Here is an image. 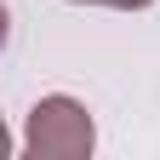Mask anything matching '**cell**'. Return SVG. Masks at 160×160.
<instances>
[{
  "instance_id": "cell-1",
  "label": "cell",
  "mask_w": 160,
  "mask_h": 160,
  "mask_svg": "<svg viewBox=\"0 0 160 160\" xmlns=\"http://www.w3.org/2000/svg\"><path fill=\"white\" fill-rule=\"evenodd\" d=\"M92 143H97V126H92L86 103H74V97L52 92V97H40V103L29 109L23 149H29L34 160H86Z\"/></svg>"
},
{
  "instance_id": "cell-4",
  "label": "cell",
  "mask_w": 160,
  "mask_h": 160,
  "mask_svg": "<svg viewBox=\"0 0 160 160\" xmlns=\"http://www.w3.org/2000/svg\"><path fill=\"white\" fill-rule=\"evenodd\" d=\"M6 34H12V17H6V6H0V46H6Z\"/></svg>"
},
{
  "instance_id": "cell-2",
  "label": "cell",
  "mask_w": 160,
  "mask_h": 160,
  "mask_svg": "<svg viewBox=\"0 0 160 160\" xmlns=\"http://www.w3.org/2000/svg\"><path fill=\"white\" fill-rule=\"evenodd\" d=\"M80 6H120V12H137V6H154V0H80Z\"/></svg>"
},
{
  "instance_id": "cell-3",
  "label": "cell",
  "mask_w": 160,
  "mask_h": 160,
  "mask_svg": "<svg viewBox=\"0 0 160 160\" xmlns=\"http://www.w3.org/2000/svg\"><path fill=\"white\" fill-rule=\"evenodd\" d=\"M12 154V132H6V120H0V160Z\"/></svg>"
}]
</instances>
